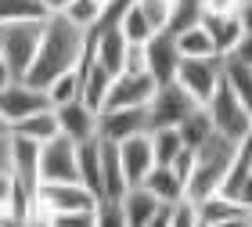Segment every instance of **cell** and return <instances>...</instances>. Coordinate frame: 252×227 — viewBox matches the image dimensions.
<instances>
[{
  "label": "cell",
  "instance_id": "8992f818",
  "mask_svg": "<svg viewBox=\"0 0 252 227\" xmlns=\"http://www.w3.org/2000/svg\"><path fill=\"white\" fill-rule=\"evenodd\" d=\"M173 83L184 90L194 105H205L213 97V90L220 87V54H213V58H180Z\"/></svg>",
  "mask_w": 252,
  "mask_h": 227
},
{
  "label": "cell",
  "instance_id": "d6a6232c",
  "mask_svg": "<svg viewBox=\"0 0 252 227\" xmlns=\"http://www.w3.org/2000/svg\"><path fill=\"white\" fill-rule=\"evenodd\" d=\"M137 7H141V15L148 18V26H152V29H162L166 26L169 0H137Z\"/></svg>",
  "mask_w": 252,
  "mask_h": 227
},
{
  "label": "cell",
  "instance_id": "7bdbcfd3",
  "mask_svg": "<svg viewBox=\"0 0 252 227\" xmlns=\"http://www.w3.org/2000/svg\"><path fill=\"white\" fill-rule=\"evenodd\" d=\"M97 4H101V7H108V4H112V0H97ZM101 15H105V11H101Z\"/></svg>",
  "mask_w": 252,
  "mask_h": 227
},
{
  "label": "cell",
  "instance_id": "9a60e30c",
  "mask_svg": "<svg viewBox=\"0 0 252 227\" xmlns=\"http://www.w3.org/2000/svg\"><path fill=\"white\" fill-rule=\"evenodd\" d=\"M249 180H252V159H249V141H242V144L234 148L231 162H227L220 184H216V195L249 206Z\"/></svg>",
  "mask_w": 252,
  "mask_h": 227
},
{
  "label": "cell",
  "instance_id": "2e32d148",
  "mask_svg": "<svg viewBox=\"0 0 252 227\" xmlns=\"http://www.w3.org/2000/svg\"><path fill=\"white\" fill-rule=\"evenodd\" d=\"M54 119H58V133L68 137L72 144H83L97 133V112L87 108L83 101H68V105H58L54 108Z\"/></svg>",
  "mask_w": 252,
  "mask_h": 227
},
{
  "label": "cell",
  "instance_id": "cb8c5ba5",
  "mask_svg": "<svg viewBox=\"0 0 252 227\" xmlns=\"http://www.w3.org/2000/svg\"><path fill=\"white\" fill-rule=\"evenodd\" d=\"M173 43H177L180 58H213V54H216L209 32H205L202 26H188V29L173 32Z\"/></svg>",
  "mask_w": 252,
  "mask_h": 227
},
{
  "label": "cell",
  "instance_id": "d4e9b609",
  "mask_svg": "<svg viewBox=\"0 0 252 227\" xmlns=\"http://www.w3.org/2000/svg\"><path fill=\"white\" fill-rule=\"evenodd\" d=\"M148 141H152V159H155V166H169V162H173V155L184 148V141H180L177 127L148 130Z\"/></svg>",
  "mask_w": 252,
  "mask_h": 227
},
{
  "label": "cell",
  "instance_id": "4fadbf2b",
  "mask_svg": "<svg viewBox=\"0 0 252 227\" xmlns=\"http://www.w3.org/2000/svg\"><path fill=\"white\" fill-rule=\"evenodd\" d=\"M148 130V112L144 108H101L97 112V141H112L119 144L133 133Z\"/></svg>",
  "mask_w": 252,
  "mask_h": 227
},
{
  "label": "cell",
  "instance_id": "603a6c76",
  "mask_svg": "<svg viewBox=\"0 0 252 227\" xmlns=\"http://www.w3.org/2000/svg\"><path fill=\"white\" fill-rule=\"evenodd\" d=\"M194 213H198V220L209 227V224H220L227 217H242V213H249V206H242V202H231L223 195H205L194 202Z\"/></svg>",
  "mask_w": 252,
  "mask_h": 227
},
{
  "label": "cell",
  "instance_id": "f35d334b",
  "mask_svg": "<svg viewBox=\"0 0 252 227\" xmlns=\"http://www.w3.org/2000/svg\"><path fill=\"white\" fill-rule=\"evenodd\" d=\"M11 79H15V76H11V69H7V62L0 58V90H4V87L11 83Z\"/></svg>",
  "mask_w": 252,
  "mask_h": 227
},
{
  "label": "cell",
  "instance_id": "7a4b0ae2",
  "mask_svg": "<svg viewBox=\"0 0 252 227\" xmlns=\"http://www.w3.org/2000/svg\"><path fill=\"white\" fill-rule=\"evenodd\" d=\"M234 148L238 144L220 137V133H213L209 141H202L198 148H194V162H191V173H188V184H184V198L198 202L205 195H216V184H220Z\"/></svg>",
  "mask_w": 252,
  "mask_h": 227
},
{
  "label": "cell",
  "instance_id": "f546056e",
  "mask_svg": "<svg viewBox=\"0 0 252 227\" xmlns=\"http://www.w3.org/2000/svg\"><path fill=\"white\" fill-rule=\"evenodd\" d=\"M22 18H43V7L36 0H0V26Z\"/></svg>",
  "mask_w": 252,
  "mask_h": 227
},
{
  "label": "cell",
  "instance_id": "d6986e66",
  "mask_svg": "<svg viewBox=\"0 0 252 227\" xmlns=\"http://www.w3.org/2000/svg\"><path fill=\"white\" fill-rule=\"evenodd\" d=\"M97 144H101V198H119L130 188L119 166V152L112 141H97Z\"/></svg>",
  "mask_w": 252,
  "mask_h": 227
},
{
  "label": "cell",
  "instance_id": "d590c367",
  "mask_svg": "<svg viewBox=\"0 0 252 227\" xmlns=\"http://www.w3.org/2000/svg\"><path fill=\"white\" fill-rule=\"evenodd\" d=\"M11 184H15V180H11V173L4 169V173H0V220H4V213H7V202H11Z\"/></svg>",
  "mask_w": 252,
  "mask_h": 227
},
{
  "label": "cell",
  "instance_id": "ee69618b",
  "mask_svg": "<svg viewBox=\"0 0 252 227\" xmlns=\"http://www.w3.org/2000/svg\"><path fill=\"white\" fill-rule=\"evenodd\" d=\"M0 227H7V224H0Z\"/></svg>",
  "mask_w": 252,
  "mask_h": 227
},
{
  "label": "cell",
  "instance_id": "ab89813d",
  "mask_svg": "<svg viewBox=\"0 0 252 227\" xmlns=\"http://www.w3.org/2000/svg\"><path fill=\"white\" fill-rule=\"evenodd\" d=\"M7 137H11V123H7L4 116H0V144H4Z\"/></svg>",
  "mask_w": 252,
  "mask_h": 227
},
{
  "label": "cell",
  "instance_id": "8d00e7d4",
  "mask_svg": "<svg viewBox=\"0 0 252 227\" xmlns=\"http://www.w3.org/2000/svg\"><path fill=\"white\" fill-rule=\"evenodd\" d=\"M36 4L43 7V15H62V11L72 4V0H36Z\"/></svg>",
  "mask_w": 252,
  "mask_h": 227
},
{
  "label": "cell",
  "instance_id": "b9f144b4",
  "mask_svg": "<svg viewBox=\"0 0 252 227\" xmlns=\"http://www.w3.org/2000/svg\"><path fill=\"white\" fill-rule=\"evenodd\" d=\"M7 227H47V224H7Z\"/></svg>",
  "mask_w": 252,
  "mask_h": 227
},
{
  "label": "cell",
  "instance_id": "8fae6325",
  "mask_svg": "<svg viewBox=\"0 0 252 227\" xmlns=\"http://www.w3.org/2000/svg\"><path fill=\"white\" fill-rule=\"evenodd\" d=\"M198 26L209 32L216 54H227V51L249 43V11H238V15H202Z\"/></svg>",
  "mask_w": 252,
  "mask_h": 227
},
{
  "label": "cell",
  "instance_id": "e575fe53",
  "mask_svg": "<svg viewBox=\"0 0 252 227\" xmlns=\"http://www.w3.org/2000/svg\"><path fill=\"white\" fill-rule=\"evenodd\" d=\"M202 15H238V11H249V0H198Z\"/></svg>",
  "mask_w": 252,
  "mask_h": 227
},
{
  "label": "cell",
  "instance_id": "74e56055",
  "mask_svg": "<svg viewBox=\"0 0 252 227\" xmlns=\"http://www.w3.org/2000/svg\"><path fill=\"white\" fill-rule=\"evenodd\" d=\"M209 227H252V220H249V213H242V217H227V220L209 224Z\"/></svg>",
  "mask_w": 252,
  "mask_h": 227
},
{
  "label": "cell",
  "instance_id": "7c38bea8",
  "mask_svg": "<svg viewBox=\"0 0 252 227\" xmlns=\"http://www.w3.org/2000/svg\"><path fill=\"white\" fill-rule=\"evenodd\" d=\"M40 108H51L47 94H43L40 87L26 83V79H11V83L0 90V116H4L11 127H15L18 119L32 116V112H40Z\"/></svg>",
  "mask_w": 252,
  "mask_h": 227
},
{
  "label": "cell",
  "instance_id": "9c48e42d",
  "mask_svg": "<svg viewBox=\"0 0 252 227\" xmlns=\"http://www.w3.org/2000/svg\"><path fill=\"white\" fill-rule=\"evenodd\" d=\"M155 94V79L148 72H116L101 108H144Z\"/></svg>",
  "mask_w": 252,
  "mask_h": 227
},
{
  "label": "cell",
  "instance_id": "ba28073f",
  "mask_svg": "<svg viewBox=\"0 0 252 227\" xmlns=\"http://www.w3.org/2000/svg\"><path fill=\"white\" fill-rule=\"evenodd\" d=\"M191 108H198V105H194V101H191L177 83H162V87H155L152 101L144 105V112H148V130L177 127V123L184 119Z\"/></svg>",
  "mask_w": 252,
  "mask_h": 227
},
{
  "label": "cell",
  "instance_id": "f6af8a7d",
  "mask_svg": "<svg viewBox=\"0 0 252 227\" xmlns=\"http://www.w3.org/2000/svg\"><path fill=\"white\" fill-rule=\"evenodd\" d=\"M198 227H205V224H198Z\"/></svg>",
  "mask_w": 252,
  "mask_h": 227
},
{
  "label": "cell",
  "instance_id": "6da1fadb",
  "mask_svg": "<svg viewBox=\"0 0 252 227\" xmlns=\"http://www.w3.org/2000/svg\"><path fill=\"white\" fill-rule=\"evenodd\" d=\"M83 47H87L83 29H76L65 15H43L36 54H32V62H29V69H26L22 79L43 90L54 76L76 69L79 58H83Z\"/></svg>",
  "mask_w": 252,
  "mask_h": 227
},
{
  "label": "cell",
  "instance_id": "1f68e13d",
  "mask_svg": "<svg viewBox=\"0 0 252 227\" xmlns=\"http://www.w3.org/2000/svg\"><path fill=\"white\" fill-rule=\"evenodd\" d=\"M198 213H194V202L191 198H180V202H169V220L166 227H198Z\"/></svg>",
  "mask_w": 252,
  "mask_h": 227
},
{
  "label": "cell",
  "instance_id": "4dcf8cb0",
  "mask_svg": "<svg viewBox=\"0 0 252 227\" xmlns=\"http://www.w3.org/2000/svg\"><path fill=\"white\" fill-rule=\"evenodd\" d=\"M94 227H126V217L116 198H97L94 206Z\"/></svg>",
  "mask_w": 252,
  "mask_h": 227
},
{
  "label": "cell",
  "instance_id": "e0dca14e",
  "mask_svg": "<svg viewBox=\"0 0 252 227\" xmlns=\"http://www.w3.org/2000/svg\"><path fill=\"white\" fill-rule=\"evenodd\" d=\"M116 152H119V166H123L126 184H141L144 173L155 166L148 130H144V133H133V137H126V141H119V144H116Z\"/></svg>",
  "mask_w": 252,
  "mask_h": 227
},
{
  "label": "cell",
  "instance_id": "44dd1931",
  "mask_svg": "<svg viewBox=\"0 0 252 227\" xmlns=\"http://www.w3.org/2000/svg\"><path fill=\"white\" fill-rule=\"evenodd\" d=\"M11 133H18V137H29V141H51L54 133H58V119H54V108H40V112H32V116L26 119H18L15 127H11Z\"/></svg>",
  "mask_w": 252,
  "mask_h": 227
},
{
  "label": "cell",
  "instance_id": "30bf717a",
  "mask_svg": "<svg viewBox=\"0 0 252 227\" xmlns=\"http://www.w3.org/2000/svg\"><path fill=\"white\" fill-rule=\"evenodd\" d=\"M141 51H144V72L155 79V87L173 83V72H177V62H180L173 32H166V29L152 32V36L141 43Z\"/></svg>",
  "mask_w": 252,
  "mask_h": 227
},
{
  "label": "cell",
  "instance_id": "5bb4252c",
  "mask_svg": "<svg viewBox=\"0 0 252 227\" xmlns=\"http://www.w3.org/2000/svg\"><path fill=\"white\" fill-rule=\"evenodd\" d=\"M7 173L18 184H26L29 191H36V184H40V144L11 133L7 137Z\"/></svg>",
  "mask_w": 252,
  "mask_h": 227
},
{
  "label": "cell",
  "instance_id": "4316f807",
  "mask_svg": "<svg viewBox=\"0 0 252 227\" xmlns=\"http://www.w3.org/2000/svg\"><path fill=\"white\" fill-rule=\"evenodd\" d=\"M202 18V4L198 0H169V15H166V32H180L188 26H198Z\"/></svg>",
  "mask_w": 252,
  "mask_h": 227
},
{
  "label": "cell",
  "instance_id": "7402d4cb",
  "mask_svg": "<svg viewBox=\"0 0 252 227\" xmlns=\"http://www.w3.org/2000/svg\"><path fill=\"white\" fill-rule=\"evenodd\" d=\"M177 133H180V141H184V148H191V152H194L202 141H209L216 130H213V123H209V112L198 105V108H191L188 116L177 123Z\"/></svg>",
  "mask_w": 252,
  "mask_h": 227
},
{
  "label": "cell",
  "instance_id": "ffe728a7",
  "mask_svg": "<svg viewBox=\"0 0 252 227\" xmlns=\"http://www.w3.org/2000/svg\"><path fill=\"white\" fill-rule=\"evenodd\" d=\"M141 188H148L158 202H166V206H169V202H180V198H184V184H180V177H177L169 166H152V169L144 173Z\"/></svg>",
  "mask_w": 252,
  "mask_h": 227
},
{
  "label": "cell",
  "instance_id": "ac0fdd59",
  "mask_svg": "<svg viewBox=\"0 0 252 227\" xmlns=\"http://www.w3.org/2000/svg\"><path fill=\"white\" fill-rule=\"evenodd\" d=\"M116 202H119V209L126 217V227H148V220L155 217V209L162 206V202H158L148 188H141V184H130Z\"/></svg>",
  "mask_w": 252,
  "mask_h": 227
},
{
  "label": "cell",
  "instance_id": "484cf974",
  "mask_svg": "<svg viewBox=\"0 0 252 227\" xmlns=\"http://www.w3.org/2000/svg\"><path fill=\"white\" fill-rule=\"evenodd\" d=\"M43 94H47V105H51V108L76 101V97H79V72L68 69V72H62V76H54L51 83L43 87Z\"/></svg>",
  "mask_w": 252,
  "mask_h": 227
},
{
  "label": "cell",
  "instance_id": "836d02e7",
  "mask_svg": "<svg viewBox=\"0 0 252 227\" xmlns=\"http://www.w3.org/2000/svg\"><path fill=\"white\" fill-rule=\"evenodd\" d=\"M47 227H94V209H79V213H54V217H47Z\"/></svg>",
  "mask_w": 252,
  "mask_h": 227
},
{
  "label": "cell",
  "instance_id": "52a82bcc",
  "mask_svg": "<svg viewBox=\"0 0 252 227\" xmlns=\"http://www.w3.org/2000/svg\"><path fill=\"white\" fill-rule=\"evenodd\" d=\"M62 180H79L76 169V144L54 133L40 144V184H62Z\"/></svg>",
  "mask_w": 252,
  "mask_h": 227
},
{
  "label": "cell",
  "instance_id": "277c9868",
  "mask_svg": "<svg viewBox=\"0 0 252 227\" xmlns=\"http://www.w3.org/2000/svg\"><path fill=\"white\" fill-rule=\"evenodd\" d=\"M97 195L90 188H83L79 180H62V184H36V213L29 224H47L54 213H79V209H94Z\"/></svg>",
  "mask_w": 252,
  "mask_h": 227
},
{
  "label": "cell",
  "instance_id": "f1b7e54d",
  "mask_svg": "<svg viewBox=\"0 0 252 227\" xmlns=\"http://www.w3.org/2000/svg\"><path fill=\"white\" fill-rule=\"evenodd\" d=\"M101 11H105V7H101L97 0H72V4H68L62 15L72 22L76 29L90 32V29H97V26H101Z\"/></svg>",
  "mask_w": 252,
  "mask_h": 227
},
{
  "label": "cell",
  "instance_id": "83f0119b",
  "mask_svg": "<svg viewBox=\"0 0 252 227\" xmlns=\"http://www.w3.org/2000/svg\"><path fill=\"white\" fill-rule=\"evenodd\" d=\"M116 26H119V32H123V40H126V43H144L148 36H152V32H158V29L148 26V18L141 15V7H137V4L123 11Z\"/></svg>",
  "mask_w": 252,
  "mask_h": 227
},
{
  "label": "cell",
  "instance_id": "5b68a950",
  "mask_svg": "<svg viewBox=\"0 0 252 227\" xmlns=\"http://www.w3.org/2000/svg\"><path fill=\"white\" fill-rule=\"evenodd\" d=\"M40 26H43V18H22V22H7V26H0V58L7 62V69H11L15 79L26 76L32 54H36Z\"/></svg>",
  "mask_w": 252,
  "mask_h": 227
},
{
  "label": "cell",
  "instance_id": "3957f363",
  "mask_svg": "<svg viewBox=\"0 0 252 227\" xmlns=\"http://www.w3.org/2000/svg\"><path fill=\"white\" fill-rule=\"evenodd\" d=\"M202 108L209 112V123H213V130L220 133V137L234 141V144L249 141V133H252V112H249V101L238 97L234 90L223 83V79H220V87L213 90V97L205 101Z\"/></svg>",
  "mask_w": 252,
  "mask_h": 227
},
{
  "label": "cell",
  "instance_id": "60d3db41",
  "mask_svg": "<svg viewBox=\"0 0 252 227\" xmlns=\"http://www.w3.org/2000/svg\"><path fill=\"white\" fill-rule=\"evenodd\" d=\"M4 169H7V141L0 144V173H4Z\"/></svg>",
  "mask_w": 252,
  "mask_h": 227
}]
</instances>
